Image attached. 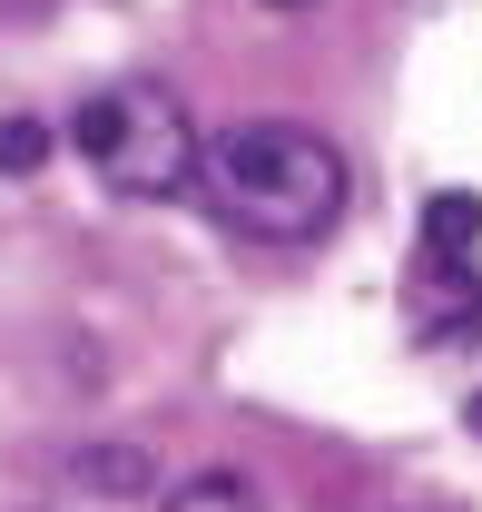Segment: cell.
Segmentation results:
<instances>
[{
  "mask_svg": "<svg viewBox=\"0 0 482 512\" xmlns=\"http://www.w3.org/2000/svg\"><path fill=\"white\" fill-rule=\"evenodd\" d=\"M30 168H50V128L20 109V119H0V178H30Z\"/></svg>",
  "mask_w": 482,
  "mask_h": 512,
  "instance_id": "cell-6",
  "label": "cell"
},
{
  "mask_svg": "<svg viewBox=\"0 0 482 512\" xmlns=\"http://www.w3.org/2000/svg\"><path fill=\"white\" fill-rule=\"evenodd\" d=\"M69 138H79V158H89L99 178H119L128 197H168V188H187V178L207 168L197 138H187V119L168 99H148V89H99V99H79Z\"/></svg>",
  "mask_w": 482,
  "mask_h": 512,
  "instance_id": "cell-2",
  "label": "cell"
},
{
  "mask_svg": "<svg viewBox=\"0 0 482 512\" xmlns=\"http://www.w3.org/2000/svg\"><path fill=\"white\" fill-rule=\"evenodd\" d=\"M207 197L217 217L266 237V247H315L335 217H345V158L315 138V128H286V119H246L207 148Z\"/></svg>",
  "mask_w": 482,
  "mask_h": 512,
  "instance_id": "cell-1",
  "label": "cell"
},
{
  "mask_svg": "<svg viewBox=\"0 0 482 512\" xmlns=\"http://www.w3.org/2000/svg\"><path fill=\"white\" fill-rule=\"evenodd\" d=\"M276 10H305V0H276Z\"/></svg>",
  "mask_w": 482,
  "mask_h": 512,
  "instance_id": "cell-9",
  "label": "cell"
},
{
  "mask_svg": "<svg viewBox=\"0 0 482 512\" xmlns=\"http://www.w3.org/2000/svg\"><path fill=\"white\" fill-rule=\"evenodd\" d=\"M423 247H433V256H473L482 247V197L443 188L433 207H423Z\"/></svg>",
  "mask_w": 482,
  "mask_h": 512,
  "instance_id": "cell-4",
  "label": "cell"
},
{
  "mask_svg": "<svg viewBox=\"0 0 482 512\" xmlns=\"http://www.w3.org/2000/svg\"><path fill=\"white\" fill-rule=\"evenodd\" d=\"M79 483H148L138 453H79Z\"/></svg>",
  "mask_w": 482,
  "mask_h": 512,
  "instance_id": "cell-7",
  "label": "cell"
},
{
  "mask_svg": "<svg viewBox=\"0 0 482 512\" xmlns=\"http://www.w3.org/2000/svg\"><path fill=\"white\" fill-rule=\"evenodd\" d=\"M423 335L433 345H463V335H482V286L463 276V256H423Z\"/></svg>",
  "mask_w": 482,
  "mask_h": 512,
  "instance_id": "cell-3",
  "label": "cell"
},
{
  "mask_svg": "<svg viewBox=\"0 0 482 512\" xmlns=\"http://www.w3.org/2000/svg\"><path fill=\"white\" fill-rule=\"evenodd\" d=\"M473 434H482V394H473Z\"/></svg>",
  "mask_w": 482,
  "mask_h": 512,
  "instance_id": "cell-8",
  "label": "cell"
},
{
  "mask_svg": "<svg viewBox=\"0 0 482 512\" xmlns=\"http://www.w3.org/2000/svg\"><path fill=\"white\" fill-rule=\"evenodd\" d=\"M158 512H266V503H256V483H237V473H197V483H178Z\"/></svg>",
  "mask_w": 482,
  "mask_h": 512,
  "instance_id": "cell-5",
  "label": "cell"
}]
</instances>
